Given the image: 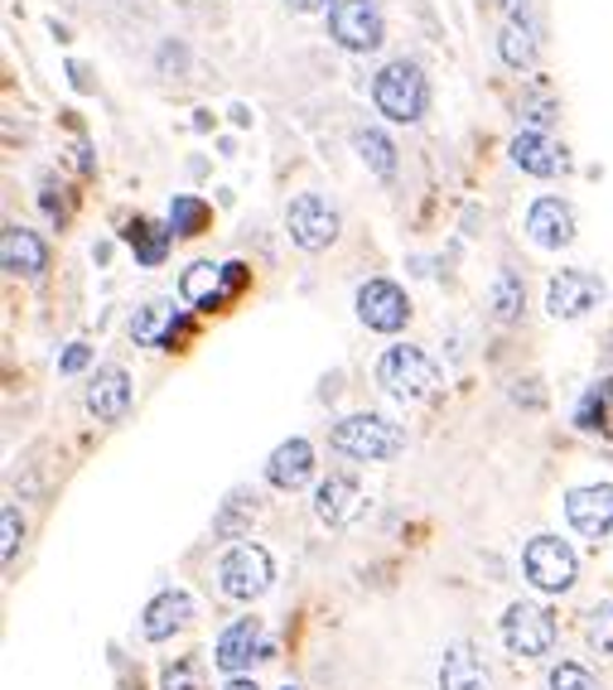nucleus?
<instances>
[{
  "instance_id": "22",
  "label": "nucleus",
  "mask_w": 613,
  "mask_h": 690,
  "mask_svg": "<svg viewBox=\"0 0 613 690\" xmlns=\"http://www.w3.org/2000/svg\"><path fill=\"white\" fill-rule=\"evenodd\" d=\"M439 690H488V671L469 647L455 642L439 661Z\"/></svg>"
},
{
  "instance_id": "37",
  "label": "nucleus",
  "mask_w": 613,
  "mask_h": 690,
  "mask_svg": "<svg viewBox=\"0 0 613 690\" xmlns=\"http://www.w3.org/2000/svg\"><path fill=\"white\" fill-rule=\"evenodd\" d=\"M502 10V20H522L527 15V0H492Z\"/></svg>"
},
{
  "instance_id": "12",
  "label": "nucleus",
  "mask_w": 613,
  "mask_h": 690,
  "mask_svg": "<svg viewBox=\"0 0 613 690\" xmlns=\"http://www.w3.org/2000/svg\"><path fill=\"white\" fill-rule=\"evenodd\" d=\"M565 516L580 536L590 541H604L613 531V488L609 483H584V488H570L565 498Z\"/></svg>"
},
{
  "instance_id": "21",
  "label": "nucleus",
  "mask_w": 613,
  "mask_h": 690,
  "mask_svg": "<svg viewBox=\"0 0 613 690\" xmlns=\"http://www.w3.org/2000/svg\"><path fill=\"white\" fill-rule=\"evenodd\" d=\"M194 618V599L184 589H165V594H155L150 608H145V618H141V632L150 637V642H165L169 632H179L184 623Z\"/></svg>"
},
{
  "instance_id": "26",
  "label": "nucleus",
  "mask_w": 613,
  "mask_h": 690,
  "mask_svg": "<svg viewBox=\"0 0 613 690\" xmlns=\"http://www.w3.org/2000/svg\"><path fill=\"white\" fill-rule=\"evenodd\" d=\"M126 242H131V251H136L141 265H159V261L169 257V242H175V232L155 228L150 218H136V222L126 228Z\"/></svg>"
},
{
  "instance_id": "5",
  "label": "nucleus",
  "mask_w": 613,
  "mask_h": 690,
  "mask_svg": "<svg viewBox=\"0 0 613 690\" xmlns=\"http://www.w3.org/2000/svg\"><path fill=\"white\" fill-rule=\"evenodd\" d=\"M329 39L349 53L382 49V39H386L382 10L372 6V0H333L329 6Z\"/></svg>"
},
{
  "instance_id": "13",
  "label": "nucleus",
  "mask_w": 613,
  "mask_h": 690,
  "mask_svg": "<svg viewBox=\"0 0 613 690\" xmlns=\"http://www.w3.org/2000/svg\"><path fill=\"white\" fill-rule=\"evenodd\" d=\"M508 155H512V165L522 169V175H537V179H555V175H565L570 169L565 150L546 140V130H522V136H512Z\"/></svg>"
},
{
  "instance_id": "42",
  "label": "nucleus",
  "mask_w": 613,
  "mask_h": 690,
  "mask_svg": "<svg viewBox=\"0 0 613 690\" xmlns=\"http://www.w3.org/2000/svg\"><path fill=\"white\" fill-rule=\"evenodd\" d=\"M285 690H295V686H285Z\"/></svg>"
},
{
  "instance_id": "20",
  "label": "nucleus",
  "mask_w": 613,
  "mask_h": 690,
  "mask_svg": "<svg viewBox=\"0 0 613 690\" xmlns=\"http://www.w3.org/2000/svg\"><path fill=\"white\" fill-rule=\"evenodd\" d=\"M0 265H6V275H39L49 265V247L30 228H6L0 232Z\"/></svg>"
},
{
  "instance_id": "16",
  "label": "nucleus",
  "mask_w": 613,
  "mask_h": 690,
  "mask_svg": "<svg viewBox=\"0 0 613 690\" xmlns=\"http://www.w3.org/2000/svg\"><path fill=\"white\" fill-rule=\"evenodd\" d=\"M257 657H271V647L261 642V623L257 618H242V623H232L228 632L218 637V647H212V661H218L222 671H242L247 661H257Z\"/></svg>"
},
{
  "instance_id": "18",
  "label": "nucleus",
  "mask_w": 613,
  "mask_h": 690,
  "mask_svg": "<svg viewBox=\"0 0 613 690\" xmlns=\"http://www.w3.org/2000/svg\"><path fill=\"white\" fill-rule=\"evenodd\" d=\"M87 410L97 416L102 425H116L131 410V377L126 367H102L87 387Z\"/></svg>"
},
{
  "instance_id": "8",
  "label": "nucleus",
  "mask_w": 613,
  "mask_h": 690,
  "mask_svg": "<svg viewBox=\"0 0 613 690\" xmlns=\"http://www.w3.org/2000/svg\"><path fill=\"white\" fill-rule=\"evenodd\" d=\"M247 281V265H212V261H194L189 271H184L179 281V295L194 304V310H222V300L232 295V290H242Z\"/></svg>"
},
{
  "instance_id": "32",
  "label": "nucleus",
  "mask_w": 613,
  "mask_h": 690,
  "mask_svg": "<svg viewBox=\"0 0 613 690\" xmlns=\"http://www.w3.org/2000/svg\"><path fill=\"white\" fill-rule=\"evenodd\" d=\"M20 541H24L20 508H15V502H6V508H0V561H6V565L20 555Z\"/></svg>"
},
{
  "instance_id": "10",
  "label": "nucleus",
  "mask_w": 613,
  "mask_h": 690,
  "mask_svg": "<svg viewBox=\"0 0 613 690\" xmlns=\"http://www.w3.org/2000/svg\"><path fill=\"white\" fill-rule=\"evenodd\" d=\"M357 318H363L367 328H377V334H396V328H406V318H411L406 290L396 281H367L363 290H357Z\"/></svg>"
},
{
  "instance_id": "23",
  "label": "nucleus",
  "mask_w": 613,
  "mask_h": 690,
  "mask_svg": "<svg viewBox=\"0 0 613 690\" xmlns=\"http://www.w3.org/2000/svg\"><path fill=\"white\" fill-rule=\"evenodd\" d=\"M537 49H541V39H537V24H531L527 15L522 20H502L498 59L508 63V69H531V63H537Z\"/></svg>"
},
{
  "instance_id": "36",
  "label": "nucleus",
  "mask_w": 613,
  "mask_h": 690,
  "mask_svg": "<svg viewBox=\"0 0 613 690\" xmlns=\"http://www.w3.org/2000/svg\"><path fill=\"white\" fill-rule=\"evenodd\" d=\"M87 363H92L87 343H73V348H69V353H63V357H59V372H69V377H73V372H83Z\"/></svg>"
},
{
  "instance_id": "2",
  "label": "nucleus",
  "mask_w": 613,
  "mask_h": 690,
  "mask_svg": "<svg viewBox=\"0 0 613 690\" xmlns=\"http://www.w3.org/2000/svg\"><path fill=\"white\" fill-rule=\"evenodd\" d=\"M372 102H377V112L386 122L416 126L425 116V106H430V83H425V73L411 59H396L372 77Z\"/></svg>"
},
{
  "instance_id": "35",
  "label": "nucleus",
  "mask_w": 613,
  "mask_h": 690,
  "mask_svg": "<svg viewBox=\"0 0 613 690\" xmlns=\"http://www.w3.org/2000/svg\"><path fill=\"white\" fill-rule=\"evenodd\" d=\"M159 69L175 73V77H184V73H189V49L175 44V39H165V44H159Z\"/></svg>"
},
{
  "instance_id": "4",
  "label": "nucleus",
  "mask_w": 613,
  "mask_h": 690,
  "mask_svg": "<svg viewBox=\"0 0 613 690\" xmlns=\"http://www.w3.org/2000/svg\"><path fill=\"white\" fill-rule=\"evenodd\" d=\"M271 579H276L271 551H266V546H251V541L232 546L228 555H222V565H218V589L228 594V599H237V604L261 599V594L271 589Z\"/></svg>"
},
{
  "instance_id": "1",
  "label": "nucleus",
  "mask_w": 613,
  "mask_h": 690,
  "mask_svg": "<svg viewBox=\"0 0 613 690\" xmlns=\"http://www.w3.org/2000/svg\"><path fill=\"white\" fill-rule=\"evenodd\" d=\"M329 445L339 449L343 459H357V463H382V459H396L406 449V430L396 425L392 416H377V410H363V416H343L339 425L329 430Z\"/></svg>"
},
{
  "instance_id": "15",
  "label": "nucleus",
  "mask_w": 613,
  "mask_h": 690,
  "mask_svg": "<svg viewBox=\"0 0 613 690\" xmlns=\"http://www.w3.org/2000/svg\"><path fill=\"white\" fill-rule=\"evenodd\" d=\"M363 512V488L353 483L349 473H333L319 483V493H314V516L324 526H349L353 516Z\"/></svg>"
},
{
  "instance_id": "7",
  "label": "nucleus",
  "mask_w": 613,
  "mask_h": 690,
  "mask_svg": "<svg viewBox=\"0 0 613 690\" xmlns=\"http://www.w3.org/2000/svg\"><path fill=\"white\" fill-rule=\"evenodd\" d=\"M522 569L541 594H565L570 584H575L580 561H575V551H570L565 541L537 536V541H527V551H522Z\"/></svg>"
},
{
  "instance_id": "3",
  "label": "nucleus",
  "mask_w": 613,
  "mask_h": 690,
  "mask_svg": "<svg viewBox=\"0 0 613 690\" xmlns=\"http://www.w3.org/2000/svg\"><path fill=\"white\" fill-rule=\"evenodd\" d=\"M377 387L396 401H430L439 391V367L411 343H396V348L382 353L377 363Z\"/></svg>"
},
{
  "instance_id": "11",
  "label": "nucleus",
  "mask_w": 613,
  "mask_h": 690,
  "mask_svg": "<svg viewBox=\"0 0 613 690\" xmlns=\"http://www.w3.org/2000/svg\"><path fill=\"white\" fill-rule=\"evenodd\" d=\"M599 300H604V281L590 271H561L546 285V310L555 318H584Z\"/></svg>"
},
{
  "instance_id": "30",
  "label": "nucleus",
  "mask_w": 613,
  "mask_h": 690,
  "mask_svg": "<svg viewBox=\"0 0 613 690\" xmlns=\"http://www.w3.org/2000/svg\"><path fill=\"white\" fill-rule=\"evenodd\" d=\"M517 112H522L527 130H546V126L555 122V97H551V92H546L541 83H531V87L522 92V106H517Z\"/></svg>"
},
{
  "instance_id": "29",
  "label": "nucleus",
  "mask_w": 613,
  "mask_h": 690,
  "mask_svg": "<svg viewBox=\"0 0 613 690\" xmlns=\"http://www.w3.org/2000/svg\"><path fill=\"white\" fill-rule=\"evenodd\" d=\"M208 228V203L194 194H179L175 203H169V232L175 237H198Z\"/></svg>"
},
{
  "instance_id": "28",
  "label": "nucleus",
  "mask_w": 613,
  "mask_h": 690,
  "mask_svg": "<svg viewBox=\"0 0 613 690\" xmlns=\"http://www.w3.org/2000/svg\"><path fill=\"white\" fill-rule=\"evenodd\" d=\"M353 150L363 155V165H367L377 179H392V175H396V145L386 140L382 130H357V136H353Z\"/></svg>"
},
{
  "instance_id": "34",
  "label": "nucleus",
  "mask_w": 613,
  "mask_h": 690,
  "mask_svg": "<svg viewBox=\"0 0 613 690\" xmlns=\"http://www.w3.org/2000/svg\"><path fill=\"white\" fill-rule=\"evenodd\" d=\"M584 637H590V647H599L604 657H613V604H599L590 623H584Z\"/></svg>"
},
{
  "instance_id": "25",
  "label": "nucleus",
  "mask_w": 613,
  "mask_h": 690,
  "mask_svg": "<svg viewBox=\"0 0 613 690\" xmlns=\"http://www.w3.org/2000/svg\"><path fill=\"white\" fill-rule=\"evenodd\" d=\"M488 310L498 324H517L527 310V285H522V275L512 271V265H502L498 275H492V285H488Z\"/></svg>"
},
{
  "instance_id": "38",
  "label": "nucleus",
  "mask_w": 613,
  "mask_h": 690,
  "mask_svg": "<svg viewBox=\"0 0 613 690\" xmlns=\"http://www.w3.org/2000/svg\"><path fill=\"white\" fill-rule=\"evenodd\" d=\"M290 10H295V15H314V10H329L333 0H285Z\"/></svg>"
},
{
  "instance_id": "39",
  "label": "nucleus",
  "mask_w": 613,
  "mask_h": 690,
  "mask_svg": "<svg viewBox=\"0 0 613 690\" xmlns=\"http://www.w3.org/2000/svg\"><path fill=\"white\" fill-rule=\"evenodd\" d=\"M69 73H73V87H77V92H87V87H92V83H87V73H83V69H77V63H73V69H69Z\"/></svg>"
},
{
  "instance_id": "33",
  "label": "nucleus",
  "mask_w": 613,
  "mask_h": 690,
  "mask_svg": "<svg viewBox=\"0 0 613 690\" xmlns=\"http://www.w3.org/2000/svg\"><path fill=\"white\" fill-rule=\"evenodd\" d=\"M159 690H204V676H198V661H194V657L169 661L165 676H159Z\"/></svg>"
},
{
  "instance_id": "24",
  "label": "nucleus",
  "mask_w": 613,
  "mask_h": 690,
  "mask_svg": "<svg viewBox=\"0 0 613 690\" xmlns=\"http://www.w3.org/2000/svg\"><path fill=\"white\" fill-rule=\"evenodd\" d=\"M257 493L251 488H232L228 502H222V512L212 516V536H222V541H242L251 522H257Z\"/></svg>"
},
{
  "instance_id": "17",
  "label": "nucleus",
  "mask_w": 613,
  "mask_h": 690,
  "mask_svg": "<svg viewBox=\"0 0 613 690\" xmlns=\"http://www.w3.org/2000/svg\"><path fill=\"white\" fill-rule=\"evenodd\" d=\"M314 478V449L310 440H285L276 449L271 459H266V483L281 488V493H295Z\"/></svg>"
},
{
  "instance_id": "14",
  "label": "nucleus",
  "mask_w": 613,
  "mask_h": 690,
  "mask_svg": "<svg viewBox=\"0 0 613 690\" xmlns=\"http://www.w3.org/2000/svg\"><path fill=\"white\" fill-rule=\"evenodd\" d=\"M527 232L537 247L561 251L575 242V212H570V203H561V198H537L527 212Z\"/></svg>"
},
{
  "instance_id": "9",
  "label": "nucleus",
  "mask_w": 613,
  "mask_h": 690,
  "mask_svg": "<svg viewBox=\"0 0 613 690\" xmlns=\"http://www.w3.org/2000/svg\"><path fill=\"white\" fill-rule=\"evenodd\" d=\"M502 642L512 657H546L555 642V618L541 604H512L502 618Z\"/></svg>"
},
{
  "instance_id": "41",
  "label": "nucleus",
  "mask_w": 613,
  "mask_h": 690,
  "mask_svg": "<svg viewBox=\"0 0 613 690\" xmlns=\"http://www.w3.org/2000/svg\"><path fill=\"white\" fill-rule=\"evenodd\" d=\"M599 363H604V367H609V372H613V334H609V338H604V353H599Z\"/></svg>"
},
{
  "instance_id": "19",
  "label": "nucleus",
  "mask_w": 613,
  "mask_h": 690,
  "mask_svg": "<svg viewBox=\"0 0 613 690\" xmlns=\"http://www.w3.org/2000/svg\"><path fill=\"white\" fill-rule=\"evenodd\" d=\"M179 328H184V314L165 300L145 304V310H136V318H131V338H136L141 348H175Z\"/></svg>"
},
{
  "instance_id": "6",
  "label": "nucleus",
  "mask_w": 613,
  "mask_h": 690,
  "mask_svg": "<svg viewBox=\"0 0 613 690\" xmlns=\"http://www.w3.org/2000/svg\"><path fill=\"white\" fill-rule=\"evenodd\" d=\"M339 208L329 203V198H319V194H300V198H290V208H285V232H290V242H295L300 251H324L339 242Z\"/></svg>"
},
{
  "instance_id": "31",
  "label": "nucleus",
  "mask_w": 613,
  "mask_h": 690,
  "mask_svg": "<svg viewBox=\"0 0 613 690\" xmlns=\"http://www.w3.org/2000/svg\"><path fill=\"white\" fill-rule=\"evenodd\" d=\"M546 690H599V681L580 661H555L551 676H546Z\"/></svg>"
},
{
  "instance_id": "27",
  "label": "nucleus",
  "mask_w": 613,
  "mask_h": 690,
  "mask_svg": "<svg viewBox=\"0 0 613 690\" xmlns=\"http://www.w3.org/2000/svg\"><path fill=\"white\" fill-rule=\"evenodd\" d=\"M609 406H613V372H609V377H599L594 387L580 396V406H575V425H580L584 435L604 430V425H609Z\"/></svg>"
},
{
  "instance_id": "40",
  "label": "nucleus",
  "mask_w": 613,
  "mask_h": 690,
  "mask_svg": "<svg viewBox=\"0 0 613 690\" xmlns=\"http://www.w3.org/2000/svg\"><path fill=\"white\" fill-rule=\"evenodd\" d=\"M222 690H261V686H257V681H242V676H232V681L222 686Z\"/></svg>"
}]
</instances>
